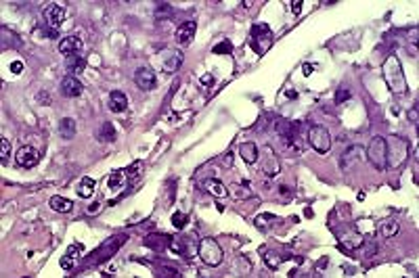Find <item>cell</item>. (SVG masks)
Instances as JSON below:
<instances>
[{"label": "cell", "instance_id": "6da1fadb", "mask_svg": "<svg viewBox=\"0 0 419 278\" xmlns=\"http://www.w3.org/2000/svg\"><path fill=\"white\" fill-rule=\"evenodd\" d=\"M384 78H386V84L392 92L396 95H405L407 92V80H405V74H403V67H401V61L396 57H388L386 63H384Z\"/></svg>", "mask_w": 419, "mask_h": 278}, {"label": "cell", "instance_id": "7a4b0ae2", "mask_svg": "<svg viewBox=\"0 0 419 278\" xmlns=\"http://www.w3.org/2000/svg\"><path fill=\"white\" fill-rule=\"evenodd\" d=\"M409 157V143L401 136H392L390 143L386 141V166L401 168Z\"/></svg>", "mask_w": 419, "mask_h": 278}, {"label": "cell", "instance_id": "3957f363", "mask_svg": "<svg viewBox=\"0 0 419 278\" xmlns=\"http://www.w3.org/2000/svg\"><path fill=\"white\" fill-rule=\"evenodd\" d=\"M197 253H200L202 262L208 264V266H220V264H223V249H220V245L214 239H210V237L200 241Z\"/></svg>", "mask_w": 419, "mask_h": 278}, {"label": "cell", "instance_id": "277c9868", "mask_svg": "<svg viewBox=\"0 0 419 278\" xmlns=\"http://www.w3.org/2000/svg\"><path fill=\"white\" fill-rule=\"evenodd\" d=\"M367 159L373 164V168H378V170H386V138L382 136H373L371 138V143L365 151Z\"/></svg>", "mask_w": 419, "mask_h": 278}, {"label": "cell", "instance_id": "5b68a950", "mask_svg": "<svg viewBox=\"0 0 419 278\" xmlns=\"http://www.w3.org/2000/svg\"><path fill=\"white\" fill-rule=\"evenodd\" d=\"M308 145H311L317 153L325 155L329 153V149H332V136H329L327 128L323 126H313L311 130H308Z\"/></svg>", "mask_w": 419, "mask_h": 278}, {"label": "cell", "instance_id": "8992f818", "mask_svg": "<svg viewBox=\"0 0 419 278\" xmlns=\"http://www.w3.org/2000/svg\"><path fill=\"white\" fill-rule=\"evenodd\" d=\"M158 63H160V69L166 74H174L176 69L183 65V53L176 51V49H166L158 55Z\"/></svg>", "mask_w": 419, "mask_h": 278}, {"label": "cell", "instance_id": "52a82bcc", "mask_svg": "<svg viewBox=\"0 0 419 278\" xmlns=\"http://www.w3.org/2000/svg\"><path fill=\"white\" fill-rule=\"evenodd\" d=\"M260 42H264V51H269L273 46V32L267 23H256L252 28V46L258 55H260Z\"/></svg>", "mask_w": 419, "mask_h": 278}, {"label": "cell", "instance_id": "ba28073f", "mask_svg": "<svg viewBox=\"0 0 419 278\" xmlns=\"http://www.w3.org/2000/svg\"><path fill=\"white\" fill-rule=\"evenodd\" d=\"M363 159H365V149L359 147V145H352V147H348V149L342 153L340 168H342V170H352V168H357Z\"/></svg>", "mask_w": 419, "mask_h": 278}, {"label": "cell", "instance_id": "9c48e42d", "mask_svg": "<svg viewBox=\"0 0 419 278\" xmlns=\"http://www.w3.org/2000/svg\"><path fill=\"white\" fill-rule=\"evenodd\" d=\"M15 161H17V166H19V168L30 170V168H34V166L38 164V161H40V155H38V151H36L34 147L26 145V147H21V149L17 151Z\"/></svg>", "mask_w": 419, "mask_h": 278}, {"label": "cell", "instance_id": "30bf717a", "mask_svg": "<svg viewBox=\"0 0 419 278\" xmlns=\"http://www.w3.org/2000/svg\"><path fill=\"white\" fill-rule=\"evenodd\" d=\"M44 19H47V23L55 32V30L61 28V23L65 21V9L61 5H57V3H53V5H49L47 9H44Z\"/></svg>", "mask_w": 419, "mask_h": 278}, {"label": "cell", "instance_id": "8fae6325", "mask_svg": "<svg viewBox=\"0 0 419 278\" xmlns=\"http://www.w3.org/2000/svg\"><path fill=\"white\" fill-rule=\"evenodd\" d=\"M82 90H84V86H82V82H80L76 76H65V78L61 80V95H63V97L76 99V97L82 95Z\"/></svg>", "mask_w": 419, "mask_h": 278}, {"label": "cell", "instance_id": "7c38bea8", "mask_svg": "<svg viewBox=\"0 0 419 278\" xmlns=\"http://www.w3.org/2000/svg\"><path fill=\"white\" fill-rule=\"evenodd\" d=\"M59 53L63 57H76L82 53V40L78 36H65L59 42Z\"/></svg>", "mask_w": 419, "mask_h": 278}, {"label": "cell", "instance_id": "4fadbf2b", "mask_svg": "<svg viewBox=\"0 0 419 278\" xmlns=\"http://www.w3.org/2000/svg\"><path fill=\"white\" fill-rule=\"evenodd\" d=\"M82 251H84V247H82L80 243L70 245L68 251H65V256L61 258V268H63V270H74V268L78 266V262H80Z\"/></svg>", "mask_w": 419, "mask_h": 278}, {"label": "cell", "instance_id": "5bb4252c", "mask_svg": "<svg viewBox=\"0 0 419 278\" xmlns=\"http://www.w3.org/2000/svg\"><path fill=\"white\" fill-rule=\"evenodd\" d=\"M135 84L141 90H153V88H156V74H153L149 67H141V69H137V74H135Z\"/></svg>", "mask_w": 419, "mask_h": 278}, {"label": "cell", "instance_id": "9a60e30c", "mask_svg": "<svg viewBox=\"0 0 419 278\" xmlns=\"http://www.w3.org/2000/svg\"><path fill=\"white\" fill-rule=\"evenodd\" d=\"M195 32H197V23H195V21H185V23H181V26L176 28V42L183 44V46L191 44Z\"/></svg>", "mask_w": 419, "mask_h": 278}, {"label": "cell", "instance_id": "2e32d148", "mask_svg": "<svg viewBox=\"0 0 419 278\" xmlns=\"http://www.w3.org/2000/svg\"><path fill=\"white\" fill-rule=\"evenodd\" d=\"M264 153H267V157H262V172L273 178V176L279 174V161H277L273 149L267 147V149H264Z\"/></svg>", "mask_w": 419, "mask_h": 278}, {"label": "cell", "instance_id": "e0dca14e", "mask_svg": "<svg viewBox=\"0 0 419 278\" xmlns=\"http://www.w3.org/2000/svg\"><path fill=\"white\" fill-rule=\"evenodd\" d=\"M124 187H126V172L116 170V172L109 174V178H107V191L120 193V191H124Z\"/></svg>", "mask_w": 419, "mask_h": 278}, {"label": "cell", "instance_id": "ac0fdd59", "mask_svg": "<svg viewBox=\"0 0 419 278\" xmlns=\"http://www.w3.org/2000/svg\"><path fill=\"white\" fill-rule=\"evenodd\" d=\"M126 107H128L126 95H124V92H120V90H114L112 95H109V109L116 111V113H122Z\"/></svg>", "mask_w": 419, "mask_h": 278}, {"label": "cell", "instance_id": "d6986e66", "mask_svg": "<svg viewBox=\"0 0 419 278\" xmlns=\"http://www.w3.org/2000/svg\"><path fill=\"white\" fill-rule=\"evenodd\" d=\"M239 155L246 164H256L258 161V145L256 143H244L239 147Z\"/></svg>", "mask_w": 419, "mask_h": 278}, {"label": "cell", "instance_id": "ffe728a7", "mask_svg": "<svg viewBox=\"0 0 419 278\" xmlns=\"http://www.w3.org/2000/svg\"><path fill=\"white\" fill-rule=\"evenodd\" d=\"M95 189H97V182H95L91 176H84V178L80 180V184H78V195H80L82 199H91L93 193H95Z\"/></svg>", "mask_w": 419, "mask_h": 278}, {"label": "cell", "instance_id": "44dd1931", "mask_svg": "<svg viewBox=\"0 0 419 278\" xmlns=\"http://www.w3.org/2000/svg\"><path fill=\"white\" fill-rule=\"evenodd\" d=\"M59 136L63 141H72L76 136V122L72 118H63L61 124H59Z\"/></svg>", "mask_w": 419, "mask_h": 278}, {"label": "cell", "instance_id": "7402d4cb", "mask_svg": "<svg viewBox=\"0 0 419 278\" xmlns=\"http://www.w3.org/2000/svg\"><path fill=\"white\" fill-rule=\"evenodd\" d=\"M206 191L210 193V195H214V197H227V187L220 180H216V178H210V180H206Z\"/></svg>", "mask_w": 419, "mask_h": 278}, {"label": "cell", "instance_id": "603a6c76", "mask_svg": "<svg viewBox=\"0 0 419 278\" xmlns=\"http://www.w3.org/2000/svg\"><path fill=\"white\" fill-rule=\"evenodd\" d=\"M49 205L53 207L55 212H59V214H68V212H72V207H74V203L70 201V199H65V197H51V201H49Z\"/></svg>", "mask_w": 419, "mask_h": 278}, {"label": "cell", "instance_id": "cb8c5ba5", "mask_svg": "<svg viewBox=\"0 0 419 278\" xmlns=\"http://www.w3.org/2000/svg\"><path fill=\"white\" fill-rule=\"evenodd\" d=\"M342 245H344L346 249H350V251H355V249H359V247L363 245V237H361L359 233H355V230H350V233H346V235L342 237Z\"/></svg>", "mask_w": 419, "mask_h": 278}, {"label": "cell", "instance_id": "d4e9b609", "mask_svg": "<svg viewBox=\"0 0 419 278\" xmlns=\"http://www.w3.org/2000/svg\"><path fill=\"white\" fill-rule=\"evenodd\" d=\"M231 195H233L237 201H241V199H250L254 193L250 191V184L244 182V184H235V187H231Z\"/></svg>", "mask_w": 419, "mask_h": 278}, {"label": "cell", "instance_id": "484cf974", "mask_svg": "<svg viewBox=\"0 0 419 278\" xmlns=\"http://www.w3.org/2000/svg\"><path fill=\"white\" fill-rule=\"evenodd\" d=\"M65 67H68V72H70V74H80L82 69H84V59H82L80 55H76V57H68V59H65Z\"/></svg>", "mask_w": 419, "mask_h": 278}, {"label": "cell", "instance_id": "4316f807", "mask_svg": "<svg viewBox=\"0 0 419 278\" xmlns=\"http://www.w3.org/2000/svg\"><path fill=\"white\" fill-rule=\"evenodd\" d=\"M99 138L103 143H112V141H116V130H114V126L109 124V122H105L103 126H101V134H99Z\"/></svg>", "mask_w": 419, "mask_h": 278}, {"label": "cell", "instance_id": "83f0119b", "mask_svg": "<svg viewBox=\"0 0 419 278\" xmlns=\"http://www.w3.org/2000/svg\"><path fill=\"white\" fill-rule=\"evenodd\" d=\"M9 155H11V143L7 138H0V161H3V166H7Z\"/></svg>", "mask_w": 419, "mask_h": 278}, {"label": "cell", "instance_id": "f1b7e54d", "mask_svg": "<svg viewBox=\"0 0 419 278\" xmlns=\"http://www.w3.org/2000/svg\"><path fill=\"white\" fill-rule=\"evenodd\" d=\"M380 230H382V235L386 239H390V237H394L396 233H399V224H396V222H384Z\"/></svg>", "mask_w": 419, "mask_h": 278}, {"label": "cell", "instance_id": "f546056e", "mask_svg": "<svg viewBox=\"0 0 419 278\" xmlns=\"http://www.w3.org/2000/svg\"><path fill=\"white\" fill-rule=\"evenodd\" d=\"M185 224H187V216H185L183 212H176V214L172 216V226H174L176 230L185 228Z\"/></svg>", "mask_w": 419, "mask_h": 278}, {"label": "cell", "instance_id": "4dcf8cb0", "mask_svg": "<svg viewBox=\"0 0 419 278\" xmlns=\"http://www.w3.org/2000/svg\"><path fill=\"white\" fill-rule=\"evenodd\" d=\"M267 222H279V220H277L275 216H271V214H262V216H258V218H256V226H258V228H262V230L269 226Z\"/></svg>", "mask_w": 419, "mask_h": 278}, {"label": "cell", "instance_id": "1f68e13d", "mask_svg": "<svg viewBox=\"0 0 419 278\" xmlns=\"http://www.w3.org/2000/svg\"><path fill=\"white\" fill-rule=\"evenodd\" d=\"M170 15H172V7H170L168 3L158 5V9H156V17H158V19H166V17H170Z\"/></svg>", "mask_w": 419, "mask_h": 278}, {"label": "cell", "instance_id": "d6a6232c", "mask_svg": "<svg viewBox=\"0 0 419 278\" xmlns=\"http://www.w3.org/2000/svg\"><path fill=\"white\" fill-rule=\"evenodd\" d=\"M231 51H233V44H231V42H227V40L214 46V53H216V55H220V53H231Z\"/></svg>", "mask_w": 419, "mask_h": 278}, {"label": "cell", "instance_id": "836d02e7", "mask_svg": "<svg viewBox=\"0 0 419 278\" xmlns=\"http://www.w3.org/2000/svg\"><path fill=\"white\" fill-rule=\"evenodd\" d=\"M346 99H350V90L342 86V88L338 90V95H336V103H342V101H346Z\"/></svg>", "mask_w": 419, "mask_h": 278}, {"label": "cell", "instance_id": "e575fe53", "mask_svg": "<svg viewBox=\"0 0 419 278\" xmlns=\"http://www.w3.org/2000/svg\"><path fill=\"white\" fill-rule=\"evenodd\" d=\"M11 72L13 74H21V72H24V63H19V61L11 63Z\"/></svg>", "mask_w": 419, "mask_h": 278}, {"label": "cell", "instance_id": "d590c367", "mask_svg": "<svg viewBox=\"0 0 419 278\" xmlns=\"http://www.w3.org/2000/svg\"><path fill=\"white\" fill-rule=\"evenodd\" d=\"M88 214H99L101 212V205L99 203H93V205H88V210H86Z\"/></svg>", "mask_w": 419, "mask_h": 278}, {"label": "cell", "instance_id": "8d00e7d4", "mask_svg": "<svg viewBox=\"0 0 419 278\" xmlns=\"http://www.w3.org/2000/svg\"><path fill=\"white\" fill-rule=\"evenodd\" d=\"M315 72V67L313 65H304V76H311Z\"/></svg>", "mask_w": 419, "mask_h": 278}, {"label": "cell", "instance_id": "74e56055", "mask_svg": "<svg viewBox=\"0 0 419 278\" xmlns=\"http://www.w3.org/2000/svg\"><path fill=\"white\" fill-rule=\"evenodd\" d=\"M279 193H281L283 197H290V189H288V187H281V189H279Z\"/></svg>", "mask_w": 419, "mask_h": 278}, {"label": "cell", "instance_id": "f35d334b", "mask_svg": "<svg viewBox=\"0 0 419 278\" xmlns=\"http://www.w3.org/2000/svg\"><path fill=\"white\" fill-rule=\"evenodd\" d=\"M300 7H302V3H294V5H292V11H294V13H300Z\"/></svg>", "mask_w": 419, "mask_h": 278}]
</instances>
